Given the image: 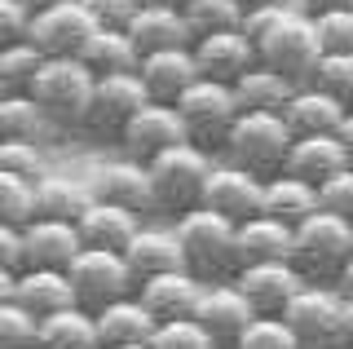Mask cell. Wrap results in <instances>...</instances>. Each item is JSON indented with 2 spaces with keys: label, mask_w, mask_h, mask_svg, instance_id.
I'll list each match as a JSON object with an SVG mask.
<instances>
[{
  "label": "cell",
  "mask_w": 353,
  "mask_h": 349,
  "mask_svg": "<svg viewBox=\"0 0 353 349\" xmlns=\"http://www.w3.org/2000/svg\"><path fill=\"white\" fill-rule=\"evenodd\" d=\"M172 235L181 243V266L190 270L199 283H230L239 270V252H234V221L208 212V208H190L172 221Z\"/></svg>",
  "instance_id": "6da1fadb"
},
{
  "label": "cell",
  "mask_w": 353,
  "mask_h": 349,
  "mask_svg": "<svg viewBox=\"0 0 353 349\" xmlns=\"http://www.w3.org/2000/svg\"><path fill=\"white\" fill-rule=\"evenodd\" d=\"M349 257H353V221H345V217L318 208L301 226H292V266L305 275V283L336 288Z\"/></svg>",
  "instance_id": "7a4b0ae2"
},
{
  "label": "cell",
  "mask_w": 353,
  "mask_h": 349,
  "mask_svg": "<svg viewBox=\"0 0 353 349\" xmlns=\"http://www.w3.org/2000/svg\"><path fill=\"white\" fill-rule=\"evenodd\" d=\"M292 150V128L283 124L279 111H239V119L230 124L221 155L234 168H248L252 177H279L283 159Z\"/></svg>",
  "instance_id": "3957f363"
},
{
  "label": "cell",
  "mask_w": 353,
  "mask_h": 349,
  "mask_svg": "<svg viewBox=\"0 0 353 349\" xmlns=\"http://www.w3.org/2000/svg\"><path fill=\"white\" fill-rule=\"evenodd\" d=\"M93 80L97 75L80 58H44L27 93L36 97L49 128H84L88 102H93Z\"/></svg>",
  "instance_id": "277c9868"
},
{
  "label": "cell",
  "mask_w": 353,
  "mask_h": 349,
  "mask_svg": "<svg viewBox=\"0 0 353 349\" xmlns=\"http://www.w3.org/2000/svg\"><path fill=\"white\" fill-rule=\"evenodd\" d=\"M212 155L199 150L194 141H181V146H168L163 155H154L146 163L150 172V190H154V212H168L172 221L181 212L199 208L203 199V181H208V168H212Z\"/></svg>",
  "instance_id": "5b68a950"
},
{
  "label": "cell",
  "mask_w": 353,
  "mask_h": 349,
  "mask_svg": "<svg viewBox=\"0 0 353 349\" xmlns=\"http://www.w3.org/2000/svg\"><path fill=\"white\" fill-rule=\"evenodd\" d=\"M301 349H340L345 345V297L331 283H305L279 314Z\"/></svg>",
  "instance_id": "8992f818"
},
{
  "label": "cell",
  "mask_w": 353,
  "mask_h": 349,
  "mask_svg": "<svg viewBox=\"0 0 353 349\" xmlns=\"http://www.w3.org/2000/svg\"><path fill=\"white\" fill-rule=\"evenodd\" d=\"M172 106H176V115H181V124H185V137H190L199 150H208V155L225 146L230 124L239 119L234 84L208 80V75H199V80L176 97Z\"/></svg>",
  "instance_id": "52a82bcc"
},
{
  "label": "cell",
  "mask_w": 353,
  "mask_h": 349,
  "mask_svg": "<svg viewBox=\"0 0 353 349\" xmlns=\"http://www.w3.org/2000/svg\"><path fill=\"white\" fill-rule=\"evenodd\" d=\"M318 58H323V40H318L314 18H309L305 9H292V14L256 45V62H265L270 71L287 75L292 84H309Z\"/></svg>",
  "instance_id": "ba28073f"
},
{
  "label": "cell",
  "mask_w": 353,
  "mask_h": 349,
  "mask_svg": "<svg viewBox=\"0 0 353 349\" xmlns=\"http://www.w3.org/2000/svg\"><path fill=\"white\" fill-rule=\"evenodd\" d=\"M66 279H71L75 305L88 310V314H97L102 305L137 292V279L128 275L124 257H119V252H106V248H80V257L66 266Z\"/></svg>",
  "instance_id": "9c48e42d"
},
{
  "label": "cell",
  "mask_w": 353,
  "mask_h": 349,
  "mask_svg": "<svg viewBox=\"0 0 353 349\" xmlns=\"http://www.w3.org/2000/svg\"><path fill=\"white\" fill-rule=\"evenodd\" d=\"M230 283H234L239 297L252 305L256 319H279L287 310V301L305 288V275L292 261H256V266H239Z\"/></svg>",
  "instance_id": "30bf717a"
},
{
  "label": "cell",
  "mask_w": 353,
  "mask_h": 349,
  "mask_svg": "<svg viewBox=\"0 0 353 349\" xmlns=\"http://www.w3.org/2000/svg\"><path fill=\"white\" fill-rule=\"evenodd\" d=\"M150 97L141 89L137 71H119V75H97L93 80V102H88L84 128L97 137H119L124 124L146 106Z\"/></svg>",
  "instance_id": "8fae6325"
},
{
  "label": "cell",
  "mask_w": 353,
  "mask_h": 349,
  "mask_svg": "<svg viewBox=\"0 0 353 349\" xmlns=\"http://www.w3.org/2000/svg\"><path fill=\"white\" fill-rule=\"evenodd\" d=\"M97 31V23L88 18V9L80 0H66V5H53V9H40L31 14L27 23V40L36 45L44 58H80L84 40Z\"/></svg>",
  "instance_id": "7c38bea8"
},
{
  "label": "cell",
  "mask_w": 353,
  "mask_h": 349,
  "mask_svg": "<svg viewBox=\"0 0 353 349\" xmlns=\"http://www.w3.org/2000/svg\"><path fill=\"white\" fill-rule=\"evenodd\" d=\"M88 195L102 203H115V208H128L137 217L154 212V190H150V172L141 159H128V155H115V159H102L93 172H88Z\"/></svg>",
  "instance_id": "4fadbf2b"
},
{
  "label": "cell",
  "mask_w": 353,
  "mask_h": 349,
  "mask_svg": "<svg viewBox=\"0 0 353 349\" xmlns=\"http://www.w3.org/2000/svg\"><path fill=\"white\" fill-rule=\"evenodd\" d=\"M115 141H119V155L150 163L154 155H163L168 146H181V141H190V137H185V124H181V115H176V106L146 102L124 124V133H119Z\"/></svg>",
  "instance_id": "5bb4252c"
},
{
  "label": "cell",
  "mask_w": 353,
  "mask_h": 349,
  "mask_svg": "<svg viewBox=\"0 0 353 349\" xmlns=\"http://www.w3.org/2000/svg\"><path fill=\"white\" fill-rule=\"evenodd\" d=\"M261 190L265 181L252 177L248 168H234V163H212L208 168V181H203V199H199V208L225 217V221H248V217L261 212Z\"/></svg>",
  "instance_id": "9a60e30c"
},
{
  "label": "cell",
  "mask_w": 353,
  "mask_h": 349,
  "mask_svg": "<svg viewBox=\"0 0 353 349\" xmlns=\"http://www.w3.org/2000/svg\"><path fill=\"white\" fill-rule=\"evenodd\" d=\"M80 230L75 221H53V217H31L22 226V270H66L80 257Z\"/></svg>",
  "instance_id": "2e32d148"
},
{
  "label": "cell",
  "mask_w": 353,
  "mask_h": 349,
  "mask_svg": "<svg viewBox=\"0 0 353 349\" xmlns=\"http://www.w3.org/2000/svg\"><path fill=\"white\" fill-rule=\"evenodd\" d=\"M199 297H203V283L190 270H163L154 279L137 283V301L150 310L154 323H176V319H194Z\"/></svg>",
  "instance_id": "e0dca14e"
},
{
  "label": "cell",
  "mask_w": 353,
  "mask_h": 349,
  "mask_svg": "<svg viewBox=\"0 0 353 349\" xmlns=\"http://www.w3.org/2000/svg\"><path fill=\"white\" fill-rule=\"evenodd\" d=\"M256 314L252 305L239 297L234 283H203V297H199V310H194V323L212 336L216 349H230L239 341V332L248 327Z\"/></svg>",
  "instance_id": "ac0fdd59"
},
{
  "label": "cell",
  "mask_w": 353,
  "mask_h": 349,
  "mask_svg": "<svg viewBox=\"0 0 353 349\" xmlns=\"http://www.w3.org/2000/svg\"><path fill=\"white\" fill-rule=\"evenodd\" d=\"M137 80L146 89L150 102L172 106L190 84L199 80V62L194 49H159V53H141L137 58Z\"/></svg>",
  "instance_id": "d6986e66"
},
{
  "label": "cell",
  "mask_w": 353,
  "mask_h": 349,
  "mask_svg": "<svg viewBox=\"0 0 353 349\" xmlns=\"http://www.w3.org/2000/svg\"><path fill=\"white\" fill-rule=\"evenodd\" d=\"M190 49H194L199 75L221 80V84H234L243 71L256 67V45H252L239 27L234 31H216V36H199Z\"/></svg>",
  "instance_id": "ffe728a7"
},
{
  "label": "cell",
  "mask_w": 353,
  "mask_h": 349,
  "mask_svg": "<svg viewBox=\"0 0 353 349\" xmlns=\"http://www.w3.org/2000/svg\"><path fill=\"white\" fill-rule=\"evenodd\" d=\"M119 257H124L128 275L137 279V283L163 275V270H185V266H181V243H176L172 226H150V221H141L137 235L128 239V248H124Z\"/></svg>",
  "instance_id": "44dd1931"
},
{
  "label": "cell",
  "mask_w": 353,
  "mask_h": 349,
  "mask_svg": "<svg viewBox=\"0 0 353 349\" xmlns=\"http://www.w3.org/2000/svg\"><path fill=\"white\" fill-rule=\"evenodd\" d=\"M93 327H97V349H119V345H150L154 336V323L150 310L137 301V292L132 297H119L102 305V310L93 314Z\"/></svg>",
  "instance_id": "7402d4cb"
},
{
  "label": "cell",
  "mask_w": 353,
  "mask_h": 349,
  "mask_svg": "<svg viewBox=\"0 0 353 349\" xmlns=\"http://www.w3.org/2000/svg\"><path fill=\"white\" fill-rule=\"evenodd\" d=\"M345 111H349V106L336 102L331 93L314 89V84H296L279 115H283V124L292 128V137H318V133H336L340 119H345Z\"/></svg>",
  "instance_id": "603a6c76"
},
{
  "label": "cell",
  "mask_w": 353,
  "mask_h": 349,
  "mask_svg": "<svg viewBox=\"0 0 353 349\" xmlns=\"http://www.w3.org/2000/svg\"><path fill=\"white\" fill-rule=\"evenodd\" d=\"M124 31H128V40H132V49H137V53L190 49L194 45V36H190V27H185L181 9H172V5H141Z\"/></svg>",
  "instance_id": "cb8c5ba5"
},
{
  "label": "cell",
  "mask_w": 353,
  "mask_h": 349,
  "mask_svg": "<svg viewBox=\"0 0 353 349\" xmlns=\"http://www.w3.org/2000/svg\"><path fill=\"white\" fill-rule=\"evenodd\" d=\"M146 217L128 212V208H115V203H102V199H88V208L75 217V230H80V243L84 248H106V252H124L128 239L137 235V226Z\"/></svg>",
  "instance_id": "d4e9b609"
},
{
  "label": "cell",
  "mask_w": 353,
  "mask_h": 349,
  "mask_svg": "<svg viewBox=\"0 0 353 349\" xmlns=\"http://www.w3.org/2000/svg\"><path fill=\"white\" fill-rule=\"evenodd\" d=\"M234 252L239 266H256V261H292V226L274 221V217H248L234 226Z\"/></svg>",
  "instance_id": "484cf974"
},
{
  "label": "cell",
  "mask_w": 353,
  "mask_h": 349,
  "mask_svg": "<svg viewBox=\"0 0 353 349\" xmlns=\"http://www.w3.org/2000/svg\"><path fill=\"white\" fill-rule=\"evenodd\" d=\"M345 150H340L336 133H318V137H292V150H287L283 159V172L287 177H301L309 186H318V181H327L331 172L345 168Z\"/></svg>",
  "instance_id": "4316f807"
},
{
  "label": "cell",
  "mask_w": 353,
  "mask_h": 349,
  "mask_svg": "<svg viewBox=\"0 0 353 349\" xmlns=\"http://www.w3.org/2000/svg\"><path fill=\"white\" fill-rule=\"evenodd\" d=\"M14 301L27 314L44 319V314H58V310H66V305H75V292H71L66 270H18Z\"/></svg>",
  "instance_id": "83f0119b"
},
{
  "label": "cell",
  "mask_w": 353,
  "mask_h": 349,
  "mask_svg": "<svg viewBox=\"0 0 353 349\" xmlns=\"http://www.w3.org/2000/svg\"><path fill=\"white\" fill-rule=\"evenodd\" d=\"M261 212L274 217L283 226H301L309 212H318V190L301 177H265V190H261Z\"/></svg>",
  "instance_id": "f1b7e54d"
},
{
  "label": "cell",
  "mask_w": 353,
  "mask_h": 349,
  "mask_svg": "<svg viewBox=\"0 0 353 349\" xmlns=\"http://www.w3.org/2000/svg\"><path fill=\"white\" fill-rule=\"evenodd\" d=\"M88 181L75 177H58V172H44V177L31 181V203H36V217H53V221H75L88 208Z\"/></svg>",
  "instance_id": "f546056e"
},
{
  "label": "cell",
  "mask_w": 353,
  "mask_h": 349,
  "mask_svg": "<svg viewBox=\"0 0 353 349\" xmlns=\"http://www.w3.org/2000/svg\"><path fill=\"white\" fill-rule=\"evenodd\" d=\"M137 58L141 53L132 49L128 31H115V27H97L93 36L84 40L80 49V62L93 75H119V71H137Z\"/></svg>",
  "instance_id": "4dcf8cb0"
},
{
  "label": "cell",
  "mask_w": 353,
  "mask_h": 349,
  "mask_svg": "<svg viewBox=\"0 0 353 349\" xmlns=\"http://www.w3.org/2000/svg\"><path fill=\"white\" fill-rule=\"evenodd\" d=\"M292 89L296 84L287 80V75H279V71L265 67V62H256L252 71H243L234 80V102H239V111H283Z\"/></svg>",
  "instance_id": "1f68e13d"
},
{
  "label": "cell",
  "mask_w": 353,
  "mask_h": 349,
  "mask_svg": "<svg viewBox=\"0 0 353 349\" xmlns=\"http://www.w3.org/2000/svg\"><path fill=\"white\" fill-rule=\"evenodd\" d=\"M40 349H97L93 314L80 305H66L58 314L40 319Z\"/></svg>",
  "instance_id": "d6a6232c"
},
{
  "label": "cell",
  "mask_w": 353,
  "mask_h": 349,
  "mask_svg": "<svg viewBox=\"0 0 353 349\" xmlns=\"http://www.w3.org/2000/svg\"><path fill=\"white\" fill-rule=\"evenodd\" d=\"M44 133H49V119L31 93L0 97V141H40Z\"/></svg>",
  "instance_id": "836d02e7"
},
{
  "label": "cell",
  "mask_w": 353,
  "mask_h": 349,
  "mask_svg": "<svg viewBox=\"0 0 353 349\" xmlns=\"http://www.w3.org/2000/svg\"><path fill=\"white\" fill-rule=\"evenodd\" d=\"M181 18L190 27V36H216V31H234L243 23V5L239 0H185Z\"/></svg>",
  "instance_id": "e575fe53"
},
{
  "label": "cell",
  "mask_w": 353,
  "mask_h": 349,
  "mask_svg": "<svg viewBox=\"0 0 353 349\" xmlns=\"http://www.w3.org/2000/svg\"><path fill=\"white\" fill-rule=\"evenodd\" d=\"M40 62H44V53L31 40H18V45L0 49V84H5V93H27Z\"/></svg>",
  "instance_id": "d590c367"
},
{
  "label": "cell",
  "mask_w": 353,
  "mask_h": 349,
  "mask_svg": "<svg viewBox=\"0 0 353 349\" xmlns=\"http://www.w3.org/2000/svg\"><path fill=\"white\" fill-rule=\"evenodd\" d=\"M309 84L323 89V93H331L336 102L353 106V53H323L318 67H314V75H309Z\"/></svg>",
  "instance_id": "8d00e7d4"
},
{
  "label": "cell",
  "mask_w": 353,
  "mask_h": 349,
  "mask_svg": "<svg viewBox=\"0 0 353 349\" xmlns=\"http://www.w3.org/2000/svg\"><path fill=\"white\" fill-rule=\"evenodd\" d=\"M0 349H40V319L18 301L0 305Z\"/></svg>",
  "instance_id": "74e56055"
},
{
  "label": "cell",
  "mask_w": 353,
  "mask_h": 349,
  "mask_svg": "<svg viewBox=\"0 0 353 349\" xmlns=\"http://www.w3.org/2000/svg\"><path fill=\"white\" fill-rule=\"evenodd\" d=\"M31 217H36V203H31V181L0 172V221H5V226H18V230H22Z\"/></svg>",
  "instance_id": "f35d334b"
},
{
  "label": "cell",
  "mask_w": 353,
  "mask_h": 349,
  "mask_svg": "<svg viewBox=\"0 0 353 349\" xmlns=\"http://www.w3.org/2000/svg\"><path fill=\"white\" fill-rule=\"evenodd\" d=\"M0 172H9V177H27L36 181L44 177V150L40 141H0Z\"/></svg>",
  "instance_id": "ab89813d"
},
{
  "label": "cell",
  "mask_w": 353,
  "mask_h": 349,
  "mask_svg": "<svg viewBox=\"0 0 353 349\" xmlns=\"http://www.w3.org/2000/svg\"><path fill=\"white\" fill-rule=\"evenodd\" d=\"M230 349H301L283 319H252Z\"/></svg>",
  "instance_id": "60d3db41"
},
{
  "label": "cell",
  "mask_w": 353,
  "mask_h": 349,
  "mask_svg": "<svg viewBox=\"0 0 353 349\" xmlns=\"http://www.w3.org/2000/svg\"><path fill=\"white\" fill-rule=\"evenodd\" d=\"M314 31L323 40V53H353V5L314 14Z\"/></svg>",
  "instance_id": "b9f144b4"
},
{
  "label": "cell",
  "mask_w": 353,
  "mask_h": 349,
  "mask_svg": "<svg viewBox=\"0 0 353 349\" xmlns=\"http://www.w3.org/2000/svg\"><path fill=\"white\" fill-rule=\"evenodd\" d=\"M150 349H216V345H212V336H208L194 319H176V323H159V327H154Z\"/></svg>",
  "instance_id": "7bdbcfd3"
},
{
  "label": "cell",
  "mask_w": 353,
  "mask_h": 349,
  "mask_svg": "<svg viewBox=\"0 0 353 349\" xmlns=\"http://www.w3.org/2000/svg\"><path fill=\"white\" fill-rule=\"evenodd\" d=\"M318 208L323 212H336L345 217V221H353V168L345 163L340 172H331L327 181H318Z\"/></svg>",
  "instance_id": "ee69618b"
},
{
  "label": "cell",
  "mask_w": 353,
  "mask_h": 349,
  "mask_svg": "<svg viewBox=\"0 0 353 349\" xmlns=\"http://www.w3.org/2000/svg\"><path fill=\"white\" fill-rule=\"evenodd\" d=\"M296 5H261V9H243V23H239V31L252 40V45H261L265 36H270L274 27L283 23L287 14H292Z\"/></svg>",
  "instance_id": "f6af8a7d"
},
{
  "label": "cell",
  "mask_w": 353,
  "mask_h": 349,
  "mask_svg": "<svg viewBox=\"0 0 353 349\" xmlns=\"http://www.w3.org/2000/svg\"><path fill=\"white\" fill-rule=\"evenodd\" d=\"M80 5L88 9V18H93L97 27H115V31H124L132 23V14H137V0H80Z\"/></svg>",
  "instance_id": "bcb514c9"
},
{
  "label": "cell",
  "mask_w": 353,
  "mask_h": 349,
  "mask_svg": "<svg viewBox=\"0 0 353 349\" xmlns=\"http://www.w3.org/2000/svg\"><path fill=\"white\" fill-rule=\"evenodd\" d=\"M27 23H31V14L22 0H0V49L27 40Z\"/></svg>",
  "instance_id": "7dc6e473"
},
{
  "label": "cell",
  "mask_w": 353,
  "mask_h": 349,
  "mask_svg": "<svg viewBox=\"0 0 353 349\" xmlns=\"http://www.w3.org/2000/svg\"><path fill=\"white\" fill-rule=\"evenodd\" d=\"M0 266L5 270H22V230L0 221Z\"/></svg>",
  "instance_id": "c3c4849f"
},
{
  "label": "cell",
  "mask_w": 353,
  "mask_h": 349,
  "mask_svg": "<svg viewBox=\"0 0 353 349\" xmlns=\"http://www.w3.org/2000/svg\"><path fill=\"white\" fill-rule=\"evenodd\" d=\"M336 141H340V150H345V159H349V168H353V106L345 111V119H340Z\"/></svg>",
  "instance_id": "681fc988"
},
{
  "label": "cell",
  "mask_w": 353,
  "mask_h": 349,
  "mask_svg": "<svg viewBox=\"0 0 353 349\" xmlns=\"http://www.w3.org/2000/svg\"><path fill=\"white\" fill-rule=\"evenodd\" d=\"M353 0H296V9H305L309 18L314 14H327V9H349Z\"/></svg>",
  "instance_id": "f907efd6"
},
{
  "label": "cell",
  "mask_w": 353,
  "mask_h": 349,
  "mask_svg": "<svg viewBox=\"0 0 353 349\" xmlns=\"http://www.w3.org/2000/svg\"><path fill=\"white\" fill-rule=\"evenodd\" d=\"M14 283H18V270H5V266H0V305L14 301Z\"/></svg>",
  "instance_id": "816d5d0a"
},
{
  "label": "cell",
  "mask_w": 353,
  "mask_h": 349,
  "mask_svg": "<svg viewBox=\"0 0 353 349\" xmlns=\"http://www.w3.org/2000/svg\"><path fill=\"white\" fill-rule=\"evenodd\" d=\"M336 292H340V297H353V257L345 261V270H340V279H336Z\"/></svg>",
  "instance_id": "f5cc1de1"
},
{
  "label": "cell",
  "mask_w": 353,
  "mask_h": 349,
  "mask_svg": "<svg viewBox=\"0 0 353 349\" xmlns=\"http://www.w3.org/2000/svg\"><path fill=\"white\" fill-rule=\"evenodd\" d=\"M345 345H353V297H345Z\"/></svg>",
  "instance_id": "db71d44e"
},
{
  "label": "cell",
  "mask_w": 353,
  "mask_h": 349,
  "mask_svg": "<svg viewBox=\"0 0 353 349\" xmlns=\"http://www.w3.org/2000/svg\"><path fill=\"white\" fill-rule=\"evenodd\" d=\"M27 14H40V9H53V5H66V0H22Z\"/></svg>",
  "instance_id": "11a10c76"
},
{
  "label": "cell",
  "mask_w": 353,
  "mask_h": 349,
  "mask_svg": "<svg viewBox=\"0 0 353 349\" xmlns=\"http://www.w3.org/2000/svg\"><path fill=\"white\" fill-rule=\"evenodd\" d=\"M243 9H261V5H296V0H239Z\"/></svg>",
  "instance_id": "9f6ffc18"
},
{
  "label": "cell",
  "mask_w": 353,
  "mask_h": 349,
  "mask_svg": "<svg viewBox=\"0 0 353 349\" xmlns=\"http://www.w3.org/2000/svg\"><path fill=\"white\" fill-rule=\"evenodd\" d=\"M137 5H172V9H181L185 0H137Z\"/></svg>",
  "instance_id": "6f0895ef"
},
{
  "label": "cell",
  "mask_w": 353,
  "mask_h": 349,
  "mask_svg": "<svg viewBox=\"0 0 353 349\" xmlns=\"http://www.w3.org/2000/svg\"><path fill=\"white\" fill-rule=\"evenodd\" d=\"M119 349H150V345H119Z\"/></svg>",
  "instance_id": "680465c9"
},
{
  "label": "cell",
  "mask_w": 353,
  "mask_h": 349,
  "mask_svg": "<svg viewBox=\"0 0 353 349\" xmlns=\"http://www.w3.org/2000/svg\"><path fill=\"white\" fill-rule=\"evenodd\" d=\"M0 97H5V84H0Z\"/></svg>",
  "instance_id": "91938a15"
},
{
  "label": "cell",
  "mask_w": 353,
  "mask_h": 349,
  "mask_svg": "<svg viewBox=\"0 0 353 349\" xmlns=\"http://www.w3.org/2000/svg\"><path fill=\"white\" fill-rule=\"evenodd\" d=\"M340 349H353V345H340Z\"/></svg>",
  "instance_id": "94428289"
}]
</instances>
